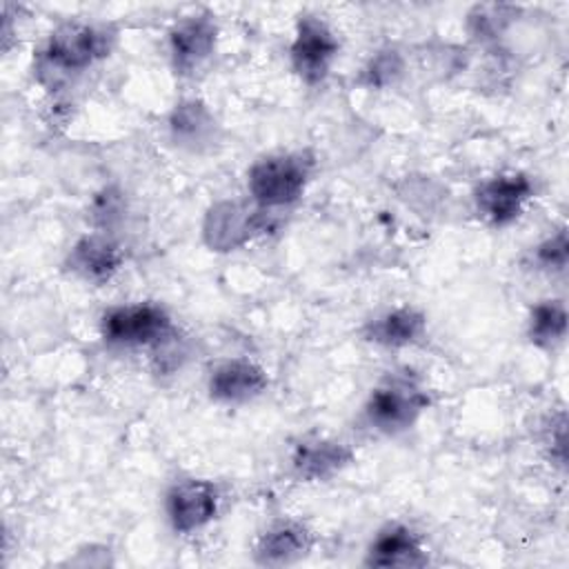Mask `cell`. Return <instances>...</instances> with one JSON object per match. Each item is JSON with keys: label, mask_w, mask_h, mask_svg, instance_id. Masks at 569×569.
Here are the masks:
<instances>
[{"label": "cell", "mask_w": 569, "mask_h": 569, "mask_svg": "<svg viewBox=\"0 0 569 569\" xmlns=\"http://www.w3.org/2000/svg\"><path fill=\"white\" fill-rule=\"evenodd\" d=\"M111 40L113 33L104 27L89 22H64L49 36L42 49V69L56 76L82 73L109 53Z\"/></svg>", "instance_id": "6da1fadb"}, {"label": "cell", "mask_w": 569, "mask_h": 569, "mask_svg": "<svg viewBox=\"0 0 569 569\" xmlns=\"http://www.w3.org/2000/svg\"><path fill=\"white\" fill-rule=\"evenodd\" d=\"M311 164V158L305 153H276L253 162L247 176L253 202L262 209L296 202L307 187Z\"/></svg>", "instance_id": "7a4b0ae2"}, {"label": "cell", "mask_w": 569, "mask_h": 569, "mask_svg": "<svg viewBox=\"0 0 569 569\" xmlns=\"http://www.w3.org/2000/svg\"><path fill=\"white\" fill-rule=\"evenodd\" d=\"M429 396L416 378L396 373L385 378L365 405L367 422L382 433H398L409 429L427 409Z\"/></svg>", "instance_id": "3957f363"}, {"label": "cell", "mask_w": 569, "mask_h": 569, "mask_svg": "<svg viewBox=\"0 0 569 569\" xmlns=\"http://www.w3.org/2000/svg\"><path fill=\"white\" fill-rule=\"evenodd\" d=\"M171 318L151 302L113 307L102 316V338L118 347L160 345L171 336Z\"/></svg>", "instance_id": "277c9868"}, {"label": "cell", "mask_w": 569, "mask_h": 569, "mask_svg": "<svg viewBox=\"0 0 569 569\" xmlns=\"http://www.w3.org/2000/svg\"><path fill=\"white\" fill-rule=\"evenodd\" d=\"M289 56L300 80L307 84H318L327 78L331 62L338 56L336 33L320 18L305 16L296 27Z\"/></svg>", "instance_id": "5b68a950"}, {"label": "cell", "mask_w": 569, "mask_h": 569, "mask_svg": "<svg viewBox=\"0 0 569 569\" xmlns=\"http://www.w3.org/2000/svg\"><path fill=\"white\" fill-rule=\"evenodd\" d=\"M262 207H247L242 202H218L204 218V240L216 251H231L264 231L269 220Z\"/></svg>", "instance_id": "8992f818"}, {"label": "cell", "mask_w": 569, "mask_h": 569, "mask_svg": "<svg viewBox=\"0 0 569 569\" xmlns=\"http://www.w3.org/2000/svg\"><path fill=\"white\" fill-rule=\"evenodd\" d=\"M167 516L178 533H191L213 520L218 511V489L209 480H180L167 491Z\"/></svg>", "instance_id": "52a82bcc"}, {"label": "cell", "mask_w": 569, "mask_h": 569, "mask_svg": "<svg viewBox=\"0 0 569 569\" xmlns=\"http://www.w3.org/2000/svg\"><path fill=\"white\" fill-rule=\"evenodd\" d=\"M531 180L525 173H500L485 180L476 191V207L491 224L513 222L531 198Z\"/></svg>", "instance_id": "ba28073f"}, {"label": "cell", "mask_w": 569, "mask_h": 569, "mask_svg": "<svg viewBox=\"0 0 569 569\" xmlns=\"http://www.w3.org/2000/svg\"><path fill=\"white\" fill-rule=\"evenodd\" d=\"M218 29L209 16H191L169 31V53L178 73H193L213 53Z\"/></svg>", "instance_id": "9c48e42d"}, {"label": "cell", "mask_w": 569, "mask_h": 569, "mask_svg": "<svg viewBox=\"0 0 569 569\" xmlns=\"http://www.w3.org/2000/svg\"><path fill=\"white\" fill-rule=\"evenodd\" d=\"M264 387V369L249 360H227L218 365L209 378V393L220 402H247L260 396Z\"/></svg>", "instance_id": "30bf717a"}, {"label": "cell", "mask_w": 569, "mask_h": 569, "mask_svg": "<svg viewBox=\"0 0 569 569\" xmlns=\"http://www.w3.org/2000/svg\"><path fill=\"white\" fill-rule=\"evenodd\" d=\"M351 458L353 453L347 445L336 440L313 438V440H302L296 447L291 456V465L296 476L302 480H325L338 473L342 467H347Z\"/></svg>", "instance_id": "8fae6325"}, {"label": "cell", "mask_w": 569, "mask_h": 569, "mask_svg": "<svg viewBox=\"0 0 569 569\" xmlns=\"http://www.w3.org/2000/svg\"><path fill=\"white\" fill-rule=\"evenodd\" d=\"M425 562L420 538L405 525L382 529L367 553V565L371 567H422Z\"/></svg>", "instance_id": "7c38bea8"}, {"label": "cell", "mask_w": 569, "mask_h": 569, "mask_svg": "<svg viewBox=\"0 0 569 569\" xmlns=\"http://www.w3.org/2000/svg\"><path fill=\"white\" fill-rule=\"evenodd\" d=\"M67 262L82 280L104 282L120 269L122 251L107 236H87L73 244Z\"/></svg>", "instance_id": "4fadbf2b"}, {"label": "cell", "mask_w": 569, "mask_h": 569, "mask_svg": "<svg viewBox=\"0 0 569 569\" xmlns=\"http://www.w3.org/2000/svg\"><path fill=\"white\" fill-rule=\"evenodd\" d=\"M427 318L413 307H398L376 316L365 327V338L382 347H407L420 340Z\"/></svg>", "instance_id": "5bb4252c"}, {"label": "cell", "mask_w": 569, "mask_h": 569, "mask_svg": "<svg viewBox=\"0 0 569 569\" xmlns=\"http://www.w3.org/2000/svg\"><path fill=\"white\" fill-rule=\"evenodd\" d=\"M309 547L311 536L300 522L280 520L260 536L256 556L262 565H287L305 556Z\"/></svg>", "instance_id": "9a60e30c"}, {"label": "cell", "mask_w": 569, "mask_h": 569, "mask_svg": "<svg viewBox=\"0 0 569 569\" xmlns=\"http://www.w3.org/2000/svg\"><path fill=\"white\" fill-rule=\"evenodd\" d=\"M171 138L187 149H202L216 138V120L209 109L198 100H184L176 104L169 118Z\"/></svg>", "instance_id": "2e32d148"}, {"label": "cell", "mask_w": 569, "mask_h": 569, "mask_svg": "<svg viewBox=\"0 0 569 569\" xmlns=\"http://www.w3.org/2000/svg\"><path fill=\"white\" fill-rule=\"evenodd\" d=\"M567 333V309L560 300H542L531 309L529 338L538 347H556Z\"/></svg>", "instance_id": "e0dca14e"}, {"label": "cell", "mask_w": 569, "mask_h": 569, "mask_svg": "<svg viewBox=\"0 0 569 569\" xmlns=\"http://www.w3.org/2000/svg\"><path fill=\"white\" fill-rule=\"evenodd\" d=\"M513 9L505 4H482L469 16V27L476 38H496L511 20Z\"/></svg>", "instance_id": "ac0fdd59"}, {"label": "cell", "mask_w": 569, "mask_h": 569, "mask_svg": "<svg viewBox=\"0 0 569 569\" xmlns=\"http://www.w3.org/2000/svg\"><path fill=\"white\" fill-rule=\"evenodd\" d=\"M402 71V58L396 51H380L371 58L369 67L365 69V82L371 87H385L393 82Z\"/></svg>", "instance_id": "d6986e66"}, {"label": "cell", "mask_w": 569, "mask_h": 569, "mask_svg": "<svg viewBox=\"0 0 569 569\" xmlns=\"http://www.w3.org/2000/svg\"><path fill=\"white\" fill-rule=\"evenodd\" d=\"M536 260L538 264L547 269H558L562 271L567 267V233L560 229L556 236L547 238L536 247Z\"/></svg>", "instance_id": "ffe728a7"}]
</instances>
